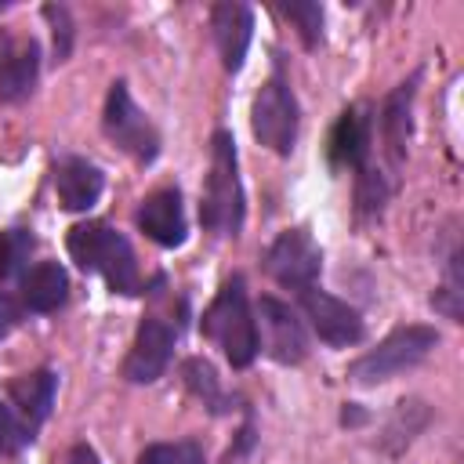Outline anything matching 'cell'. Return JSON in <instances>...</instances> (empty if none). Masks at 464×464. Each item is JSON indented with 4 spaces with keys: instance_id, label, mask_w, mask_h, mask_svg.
Returning a JSON list of instances; mask_svg holds the SVG:
<instances>
[{
    "instance_id": "6da1fadb",
    "label": "cell",
    "mask_w": 464,
    "mask_h": 464,
    "mask_svg": "<svg viewBox=\"0 0 464 464\" xmlns=\"http://www.w3.org/2000/svg\"><path fill=\"white\" fill-rule=\"evenodd\" d=\"M69 257L83 272H98L112 294H138L134 250H130L127 236L109 228L105 221H87V225L69 228Z\"/></svg>"
},
{
    "instance_id": "7a4b0ae2",
    "label": "cell",
    "mask_w": 464,
    "mask_h": 464,
    "mask_svg": "<svg viewBox=\"0 0 464 464\" xmlns=\"http://www.w3.org/2000/svg\"><path fill=\"white\" fill-rule=\"evenodd\" d=\"M203 334L225 352V359L232 366H250L261 341H257V319L246 304V286L243 276L225 279V286L218 290V297L210 301V308L203 312Z\"/></svg>"
},
{
    "instance_id": "3957f363",
    "label": "cell",
    "mask_w": 464,
    "mask_h": 464,
    "mask_svg": "<svg viewBox=\"0 0 464 464\" xmlns=\"http://www.w3.org/2000/svg\"><path fill=\"white\" fill-rule=\"evenodd\" d=\"M199 221L210 232L236 236L243 225V185L236 167V141L228 130H218L210 138V174L199 203Z\"/></svg>"
},
{
    "instance_id": "277c9868",
    "label": "cell",
    "mask_w": 464,
    "mask_h": 464,
    "mask_svg": "<svg viewBox=\"0 0 464 464\" xmlns=\"http://www.w3.org/2000/svg\"><path fill=\"white\" fill-rule=\"evenodd\" d=\"M439 344V334L431 326H399L395 334H388L377 348H370L362 359H355L348 366V377L355 384H381V381H392L406 370H413L417 362L428 359V352Z\"/></svg>"
},
{
    "instance_id": "5b68a950",
    "label": "cell",
    "mask_w": 464,
    "mask_h": 464,
    "mask_svg": "<svg viewBox=\"0 0 464 464\" xmlns=\"http://www.w3.org/2000/svg\"><path fill=\"white\" fill-rule=\"evenodd\" d=\"M102 127L109 134V141H116L127 156H134L138 163H152L160 156V134L156 127L149 123V116L134 105L130 91L123 80H116L109 87V98H105V112H102Z\"/></svg>"
},
{
    "instance_id": "8992f818",
    "label": "cell",
    "mask_w": 464,
    "mask_h": 464,
    "mask_svg": "<svg viewBox=\"0 0 464 464\" xmlns=\"http://www.w3.org/2000/svg\"><path fill=\"white\" fill-rule=\"evenodd\" d=\"M250 127H254V138L261 145H268L272 152L286 156L294 149V141H297V102H294V91L279 76H272L254 94Z\"/></svg>"
},
{
    "instance_id": "52a82bcc",
    "label": "cell",
    "mask_w": 464,
    "mask_h": 464,
    "mask_svg": "<svg viewBox=\"0 0 464 464\" xmlns=\"http://www.w3.org/2000/svg\"><path fill=\"white\" fill-rule=\"evenodd\" d=\"M265 268H268V276H272L279 286L308 290V286H315L319 268H323L319 243H315L304 228H286V232L268 246Z\"/></svg>"
},
{
    "instance_id": "ba28073f",
    "label": "cell",
    "mask_w": 464,
    "mask_h": 464,
    "mask_svg": "<svg viewBox=\"0 0 464 464\" xmlns=\"http://www.w3.org/2000/svg\"><path fill=\"white\" fill-rule=\"evenodd\" d=\"M174 337H178V330L170 323H163L160 315H145L138 323L134 344L123 359V377L130 384H152L156 377H163L170 352H174Z\"/></svg>"
},
{
    "instance_id": "9c48e42d",
    "label": "cell",
    "mask_w": 464,
    "mask_h": 464,
    "mask_svg": "<svg viewBox=\"0 0 464 464\" xmlns=\"http://www.w3.org/2000/svg\"><path fill=\"white\" fill-rule=\"evenodd\" d=\"M301 308H304L312 330L319 334V341L337 344V348L362 341V315L348 301H341L319 286H308V290H301Z\"/></svg>"
},
{
    "instance_id": "30bf717a",
    "label": "cell",
    "mask_w": 464,
    "mask_h": 464,
    "mask_svg": "<svg viewBox=\"0 0 464 464\" xmlns=\"http://www.w3.org/2000/svg\"><path fill=\"white\" fill-rule=\"evenodd\" d=\"M257 319H261V334H265V348L276 362L283 366H297L308 355V337L304 326L297 319V312L290 304H283L279 297H261L257 301ZM257 334V341H261Z\"/></svg>"
},
{
    "instance_id": "8fae6325",
    "label": "cell",
    "mask_w": 464,
    "mask_h": 464,
    "mask_svg": "<svg viewBox=\"0 0 464 464\" xmlns=\"http://www.w3.org/2000/svg\"><path fill=\"white\" fill-rule=\"evenodd\" d=\"M40 76V44L25 33L0 29V102H22Z\"/></svg>"
},
{
    "instance_id": "7c38bea8",
    "label": "cell",
    "mask_w": 464,
    "mask_h": 464,
    "mask_svg": "<svg viewBox=\"0 0 464 464\" xmlns=\"http://www.w3.org/2000/svg\"><path fill=\"white\" fill-rule=\"evenodd\" d=\"M210 29H214V44L221 51V62L228 72H236L246 58L250 36H254V11L239 0H225L210 11Z\"/></svg>"
},
{
    "instance_id": "4fadbf2b",
    "label": "cell",
    "mask_w": 464,
    "mask_h": 464,
    "mask_svg": "<svg viewBox=\"0 0 464 464\" xmlns=\"http://www.w3.org/2000/svg\"><path fill=\"white\" fill-rule=\"evenodd\" d=\"M138 225L141 232L160 243V246H181L185 243V210H181V192L178 188H160L145 196L138 207Z\"/></svg>"
},
{
    "instance_id": "5bb4252c",
    "label": "cell",
    "mask_w": 464,
    "mask_h": 464,
    "mask_svg": "<svg viewBox=\"0 0 464 464\" xmlns=\"http://www.w3.org/2000/svg\"><path fill=\"white\" fill-rule=\"evenodd\" d=\"M54 188L65 210H91L105 188L102 170L83 156H65L54 167Z\"/></svg>"
},
{
    "instance_id": "9a60e30c",
    "label": "cell",
    "mask_w": 464,
    "mask_h": 464,
    "mask_svg": "<svg viewBox=\"0 0 464 464\" xmlns=\"http://www.w3.org/2000/svg\"><path fill=\"white\" fill-rule=\"evenodd\" d=\"M54 392H58V377H54L51 370H36V373H25V377L11 381L7 402H11L33 428H40V424L51 417Z\"/></svg>"
},
{
    "instance_id": "2e32d148",
    "label": "cell",
    "mask_w": 464,
    "mask_h": 464,
    "mask_svg": "<svg viewBox=\"0 0 464 464\" xmlns=\"http://www.w3.org/2000/svg\"><path fill=\"white\" fill-rule=\"evenodd\" d=\"M370 149V120L362 109H344L330 130V163L334 167H362Z\"/></svg>"
},
{
    "instance_id": "e0dca14e",
    "label": "cell",
    "mask_w": 464,
    "mask_h": 464,
    "mask_svg": "<svg viewBox=\"0 0 464 464\" xmlns=\"http://www.w3.org/2000/svg\"><path fill=\"white\" fill-rule=\"evenodd\" d=\"M22 297L33 312H54L69 297V276L58 261H40L22 276Z\"/></svg>"
},
{
    "instance_id": "ac0fdd59",
    "label": "cell",
    "mask_w": 464,
    "mask_h": 464,
    "mask_svg": "<svg viewBox=\"0 0 464 464\" xmlns=\"http://www.w3.org/2000/svg\"><path fill=\"white\" fill-rule=\"evenodd\" d=\"M413 83H399L392 91V98L384 102V112H381V130H384V145H388V156L392 163H402L406 156V141H410V105H413Z\"/></svg>"
},
{
    "instance_id": "d6986e66",
    "label": "cell",
    "mask_w": 464,
    "mask_h": 464,
    "mask_svg": "<svg viewBox=\"0 0 464 464\" xmlns=\"http://www.w3.org/2000/svg\"><path fill=\"white\" fill-rule=\"evenodd\" d=\"M29 254H33V236L25 228L0 232V279H18L22 268L29 265Z\"/></svg>"
},
{
    "instance_id": "ffe728a7",
    "label": "cell",
    "mask_w": 464,
    "mask_h": 464,
    "mask_svg": "<svg viewBox=\"0 0 464 464\" xmlns=\"http://www.w3.org/2000/svg\"><path fill=\"white\" fill-rule=\"evenodd\" d=\"M181 373H185V384L192 388V395L210 402V410H225L221 406L225 399H221V388H218V373H214V366L207 359H185Z\"/></svg>"
},
{
    "instance_id": "44dd1931",
    "label": "cell",
    "mask_w": 464,
    "mask_h": 464,
    "mask_svg": "<svg viewBox=\"0 0 464 464\" xmlns=\"http://www.w3.org/2000/svg\"><path fill=\"white\" fill-rule=\"evenodd\" d=\"M33 424L11 406V402H0V457H11L18 453L22 446L33 442Z\"/></svg>"
},
{
    "instance_id": "7402d4cb",
    "label": "cell",
    "mask_w": 464,
    "mask_h": 464,
    "mask_svg": "<svg viewBox=\"0 0 464 464\" xmlns=\"http://www.w3.org/2000/svg\"><path fill=\"white\" fill-rule=\"evenodd\" d=\"M279 14H286V18L297 25V33H301V40H304L308 47L319 44V36H323V7H319L315 0H294V4H283Z\"/></svg>"
},
{
    "instance_id": "603a6c76",
    "label": "cell",
    "mask_w": 464,
    "mask_h": 464,
    "mask_svg": "<svg viewBox=\"0 0 464 464\" xmlns=\"http://www.w3.org/2000/svg\"><path fill=\"white\" fill-rule=\"evenodd\" d=\"M138 464H181V446H167V442L145 446Z\"/></svg>"
},
{
    "instance_id": "cb8c5ba5",
    "label": "cell",
    "mask_w": 464,
    "mask_h": 464,
    "mask_svg": "<svg viewBox=\"0 0 464 464\" xmlns=\"http://www.w3.org/2000/svg\"><path fill=\"white\" fill-rule=\"evenodd\" d=\"M18 315H22V312H18V304L11 301V294L0 290V341L18 326Z\"/></svg>"
},
{
    "instance_id": "d4e9b609",
    "label": "cell",
    "mask_w": 464,
    "mask_h": 464,
    "mask_svg": "<svg viewBox=\"0 0 464 464\" xmlns=\"http://www.w3.org/2000/svg\"><path fill=\"white\" fill-rule=\"evenodd\" d=\"M65 464H102V460H98V453H94V450H91L87 442H76V446L69 450Z\"/></svg>"
},
{
    "instance_id": "484cf974",
    "label": "cell",
    "mask_w": 464,
    "mask_h": 464,
    "mask_svg": "<svg viewBox=\"0 0 464 464\" xmlns=\"http://www.w3.org/2000/svg\"><path fill=\"white\" fill-rule=\"evenodd\" d=\"M181 464H203V453L196 442H181Z\"/></svg>"
}]
</instances>
